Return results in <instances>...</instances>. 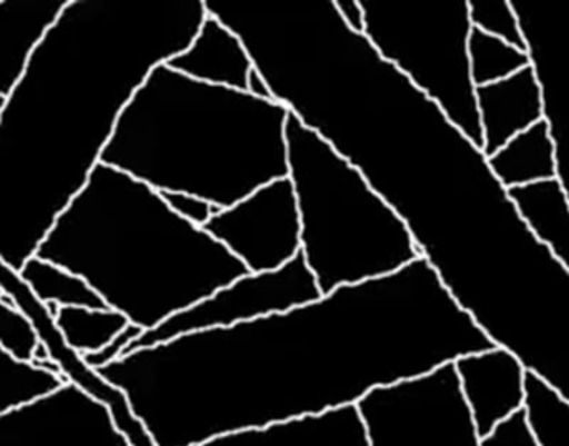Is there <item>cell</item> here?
Returning a JSON list of instances; mask_svg holds the SVG:
<instances>
[{"label":"cell","instance_id":"cell-15","mask_svg":"<svg viewBox=\"0 0 569 446\" xmlns=\"http://www.w3.org/2000/svg\"><path fill=\"white\" fill-rule=\"evenodd\" d=\"M166 66L199 82L247 92L253 60L236 32L216 17L207 16L189 49Z\"/></svg>","mask_w":569,"mask_h":446},{"label":"cell","instance_id":"cell-30","mask_svg":"<svg viewBox=\"0 0 569 446\" xmlns=\"http://www.w3.org/2000/svg\"><path fill=\"white\" fill-rule=\"evenodd\" d=\"M247 92L257 99L273 100L272 92H270L269 83L263 79L262 73L253 67L250 72L249 80H247Z\"/></svg>","mask_w":569,"mask_h":446},{"label":"cell","instance_id":"cell-20","mask_svg":"<svg viewBox=\"0 0 569 446\" xmlns=\"http://www.w3.org/2000/svg\"><path fill=\"white\" fill-rule=\"evenodd\" d=\"M53 321L67 347L80 357L99 351L129 325L119 311L86 307H60Z\"/></svg>","mask_w":569,"mask_h":446},{"label":"cell","instance_id":"cell-21","mask_svg":"<svg viewBox=\"0 0 569 446\" xmlns=\"http://www.w3.org/2000/svg\"><path fill=\"white\" fill-rule=\"evenodd\" d=\"M67 380L29 361H19L0 348V415L19 410L59 390Z\"/></svg>","mask_w":569,"mask_h":446},{"label":"cell","instance_id":"cell-24","mask_svg":"<svg viewBox=\"0 0 569 446\" xmlns=\"http://www.w3.org/2000/svg\"><path fill=\"white\" fill-rule=\"evenodd\" d=\"M40 341L32 320L16 307L12 298L0 294V348L16 360L30 364Z\"/></svg>","mask_w":569,"mask_h":446},{"label":"cell","instance_id":"cell-23","mask_svg":"<svg viewBox=\"0 0 569 446\" xmlns=\"http://www.w3.org/2000/svg\"><path fill=\"white\" fill-rule=\"evenodd\" d=\"M475 29L498 37L517 49L527 50L520 20L511 0H468Z\"/></svg>","mask_w":569,"mask_h":446},{"label":"cell","instance_id":"cell-13","mask_svg":"<svg viewBox=\"0 0 569 446\" xmlns=\"http://www.w3.org/2000/svg\"><path fill=\"white\" fill-rule=\"evenodd\" d=\"M477 103L487 159L545 119L543 90L531 63L508 79L477 87Z\"/></svg>","mask_w":569,"mask_h":446},{"label":"cell","instance_id":"cell-27","mask_svg":"<svg viewBox=\"0 0 569 446\" xmlns=\"http://www.w3.org/2000/svg\"><path fill=\"white\" fill-rule=\"evenodd\" d=\"M142 334V328L129 324L119 335H116L106 347L100 348L99 351H93V354L82 355V360L86 361L87 367L92 368V370H100V368L107 367V365L113 364V361L120 360L123 355H127L130 345L139 340Z\"/></svg>","mask_w":569,"mask_h":446},{"label":"cell","instance_id":"cell-11","mask_svg":"<svg viewBox=\"0 0 569 446\" xmlns=\"http://www.w3.org/2000/svg\"><path fill=\"white\" fill-rule=\"evenodd\" d=\"M0 446H130L107 405L66 384L19 410L0 415Z\"/></svg>","mask_w":569,"mask_h":446},{"label":"cell","instance_id":"cell-14","mask_svg":"<svg viewBox=\"0 0 569 446\" xmlns=\"http://www.w3.org/2000/svg\"><path fill=\"white\" fill-rule=\"evenodd\" d=\"M193 446H368L357 405L217 435Z\"/></svg>","mask_w":569,"mask_h":446},{"label":"cell","instance_id":"cell-7","mask_svg":"<svg viewBox=\"0 0 569 446\" xmlns=\"http://www.w3.org/2000/svg\"><path fill=\"white\" fill-rule=\"evenodd\" d=\"M357 408L368 446H480L455 364L373 388Z\"/></svg>","mask_w":569,"mask_h":446},{"label":"cell","instance_id":"cell-33","mask_svg":"<svg viewBox=\"0 0 569 446\" xmlns=\"http://www.w3.org/2000/svg\"><path fill=\"white\" fill-rule=\"evenodd\" d=\"M0 294H2V291H0Z\"/></svg>","mask_w":569,"mask_h":446},{"label":"cell","instance_id":"cell-18","mask_svg":"<svg viewBox=\"0 0 569 446\" xmlns=\"http://www.w3.org/2000/svg\"><path fill=\"white\" fill-rule=\"evenodd\" d=\"M488 166L507 190L557 179V147L547 120L513 137L488 159Z\"/></svg>","mask_w":569,"mask_h":446},{"label":"cell","instance_id":"cell-12","mask_svg":"<svg viewBox=\"0 0 569 446\" xmlns=\"http://www.w3.org/2000/svg\"><path fill=\"white\" fill-rule=\"evenodd\" d=\"M455 367L480 438L490 434L498 422L525 408L527 370L505 348L458 358Z\"/></svg>","mask_w":569,"mask_h":446},{"label":"cell","instance_id":"cell-8","mask_svg":"<svg viewBox=\"0 0 569 446\" xmlns=\"http://www.w3.org/2000/svg\"><path fill=\"white\" fill-rule=\"evenodd\" d=\"M323 297L315 275L305 264L303 255L276 270L246 274L232 284L217 290L206 300L187 310L172 315L169 320L152 330L143 331L139 340L130 345L129 351L167 344L182 335L212 328H229L233 325L259 320L270 315L283 314L301 305Z\"/></svg>","mask_w":569,"mask_h":446},{"label":"cell","instance_id":"cell-4","mask_svg":"<svg viewBox=\"0 0 569 446\" xmlns=\"http://www.w3.org/2000/svg\"><path fill=\"white\" fill-rule=\"evenodd\" d=\"M288 116L277 100L199 82L162 63L120 113L100 163L157 192L229 209L287 179Z\"/></svg>","mask_w":569,"mask_h":446},{"label":"cell","instance_id":"cell-29","mask_svg":"<svg viewBox=\"0 0 569 446\" xmlns=\"http://www.w3.org/2000/svg\"><path fill=\"white\" fill-rule=\"evenodd\" d=\"M569 405V361L545 380Z\"/></svg>","mask_w":569,"mask_h":446},{"label":"cell","instance_id":"cell-19","mask_svg":"<svg viewBox=\"0 0 569 446\" xmlns=\"http://www.w3.org/2000/svg\"><path fill=\"white\" fill-rule=\"evenodd\" d=\"M19 275L43 305L107 308L102 298L83 278L77 277L72 271L66 270L59 265L42 260V258H30Z\"/></svg>","mask_w":569,"mask_h":446},{"label":"cell","instance_id":"cell-9","mask_svg":"<svg viewBox=\"0 0 569 446\" xmlns=\"http://www.w3.org/2000/svg\"><path fill=\"white\" fill-rule=\"evenodd\" d=\"M203 228L250 274L276 270L300 254V217L288 177L220 210Z\"/></svg>","mask_w":569,"mask_h":446},{"label":"cell","instance_id":"cell-5","mask_svg":"<svg viewBox=\"0 0 569 446\" xmlns=\"http://www.w3.org/2000/svg\"><path fill=\"white\" fill-rule=\"evenodd\" d=\"M284 133L300 254L321 295L387 277L420 258L407 225L323 137L291 112Z\"/></svg>","mask_w":569,"mask_h":446},{"label":"cell","instance_id":"cell-17","mask_svg":"<svg viewBox=\"0 0 569 446\" xmlns=\"http://www.w3.org/2000/svg\"><path fill=\"white\" fill-rule=\"evenodd\" d=\"M523 222L569 270V200L558 179L508 189Z\"/></svg>","mask_w":569,"mask_h":446},{"label":"cell","instance_id":"cell-10","mask_svg":"<svg viewBox=\"0 0 569 446\" xmlns=\"http://www.w3.org/2000/svg\"><path fill=\"white\" fill-rule=\"evenodd\" d=\"M531 67L543 90L557 147V179L569 200V0H511Z\"/></svg>","mask_w":569,"mask_h":446},{"label":"cell","instance_id":"cell-6","mask_svg":"<svg viewBox=\"0 0 569 446\" xmlns=\"http://www.w3.org/2000/svg\"><path fill=\"white\" fill-rule=\"evenodd\" d=\"M365 37L477 147H483L471 77L468 0H360Z\"/></svg>","mask_w":569,"mask_h":446},{"label":"cell","instance_id":"cell-31","mask_svg":"<svg viewBox=\"0 0 569 446\" xmlns=\"http://www.w3.org/2000/svg\"><path fill=\"white\" fill-rule=\"evenodd\" d=\"M555 446H569V438H567V440L560 442V444H557Z\"/></svg>","mask_w":569,"mask_h":446},{"label":"cell","instance_id":"cell-2","mask_svg":"<svg viewBox=\"0 0 569 446\" xmlns=\"http://www.w3.org/2000/svg\"><path fill=\"white\" fill-rule=\"evenodd\" d=\"M206 0H69L0 109V260L36 257L156 67L189 49Z\"/></svg>","mask_w":569,"mask_h":446},{"label":"cell","instance_id":"cell-3","mask_svg":"<svg viewBox=\"0 0 569 446\" xmlns=\"http://www.w3.org/2000/svg\"><path fill=\"white\" fill-rule=\"evenodd\" d=\"M36 257L83 278L143 331L249 274L206 228L187 222L147 184L99 163Z\"/></svg>","mask_w":569,"mask_h":446},{"label":"cell","instance_id":"cell-25","mask_svg":"<svg viewBox=\"0 0 569 446\" xmlns=\"http://www.w3.org/2000/svg\"><path fill=\"white\" fill-rule=\"evenodd\" d=\"M480 446H541L527 408L498 422L490 434L480 438Z\"/></svg>","mask_w":569,"mask_h":446},{"label":"cell","instance_id":"cell-16","mask_svg":"<svg viewBox=\"0 0 569 446\" xmlns=\"http://www.w3.org/2000/svg\"><path fill=\"white\" fill-rule=\"evenodd\" d=\"M69 0H0V97L22 79L33 50Z\"/></svg>","mask_w":569,"mask_h":446},{"label":"cell","instance_id":"cell-28","mask_svg":"<svg viewBox=\"0 0 569 446\" xmlns=\"http://www.w3.org/2000/svg\"><path fill=\"white\" fill-rule=\"evenodd\" d=\"M338 16L348 29L365 36V10L360 0H333Z\"/></svg>","mask_w":569,"mask_h":446},{"label":"cell","instance_id":"cell-32","mask_svg":"<svg viewBox=\"0 0 569 446\" xmlns=\"http://www.w3.org/2000/svg\"><path fill=\"white\" fill-rule=\"evenodd\" d=\"M3 100H6V99H3V97H0V109H2Z\"/></svg>","mask_w":569,"mask_h":446},{"label":"cell","instance_id":"cell-1","mask_svg":"<svg viewBox=\"0 0 569 446\" xmlns=\"http://www.w3.org/2000/svg\"><path fill=\"white\" fill-rule=\"evenodd\" d=\"M495 347L420 257L283 314L139 348L97 374L157 446H193L357 405Z\"/></svg>","mask_w":569,"mask_h":446},{"label":"cell","instance_id":"cell-26","mask_svg":"<svg viewBox=\"0 0 569 446\" xmlns=\"http://www.w3.org/2000/svg\"><path fill=\"white\" fill-rule=\"evenodd\" d=\"M160 196L163 197L167 206H169L177 216L182 217L187 222L197 225V227H206L209 220L222 210L207 202V200L200 199V197L189 196V194L163 192L160 194Z\"/></svg>","mask_w":569,"mask_h":446},{"label":"cell","instance_id":"cell-22","mask_svg":"<svg viewBox=\"0 0 569 446\" xmlns=\"http://www.w3.org/2000/svg\"><path fill=\"white\" fill-rule=\"evenodd\" d=\"M468 52H470L471 77L477 87L500 82L531 63L528 50L517 49L505 40L488 36L475 27L468 42Z\"/></svg>","mask_w":569,"mask_h":446}]
</instances>
